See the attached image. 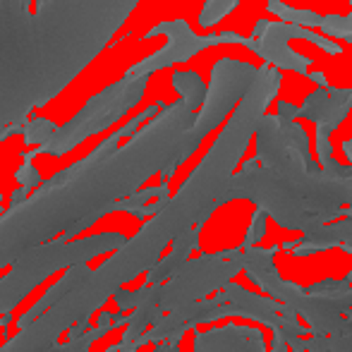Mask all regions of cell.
<instances>
[{
	"instance_id": "1",
	"label": "cell",
	"mask_w": 352,
	"mask_h": 352,
	"mask_svg": "<svg viewBox=\"0 0 352 352\" xmlns=\"http://www.w3.org/2000/svg\"><path fill=\"white\" fill-rule=\"evenodd\" d=\"M195 122L197 111L185 98L163 108L148 106L87 158L12 204L0 216V269L51 242L58 232L70 240L101 216L118 211L120 201L140 192L156 173L163 182L170 180L204 142Z\"/></svg>"
},
{
	"instance_id": "2",
	"label": "cell",
	"mask_w": 352,
	"mask_h": 352,
	"mask_svg": "<svg viewBox=\"0 0 352 352\" xmlns=\"http://www.w3.org/2000/svg\"><path fill=\"white\" fill-rule=\"evenodd\" d=\"M140 0H0V142L101 56Z\"/></svg>"
},
{
	"instance_id": "3",
	"label": "cell",
	"mask_w": 352,
	"mask_h": 352,
	"mask_svg": "<svg viewBox=\"0 0 352 352\" xmlns=\"http://www.w3.org/2000/svg\"><path fill=\"white\" fill-rule=\"evenodd\" d=\"M278 89L280 72L274 67H261L256 84L235 108L204 161L192 170L177 195L170 197V201L163 206V211H158L101 269L89 271L87 264L72 266L65 292L53 305V316L60 324L70 326L84 319L106 297L116 295L122 283L137 278L142 271H151L168 242L190 228H204L211 213L218 209V197L230 185L235 163L256 135L259 120L266 116V108L276 98Z\"/></svg>"
},
{
	"instance_id": "4",
	"label": "cell",
	"mask_w": 352,
	"mask_h": 352,
	"mask_svg": "<svg viewBox=\"0 0 352 352\" xmlns=\"http://www.w3.org/2000/svg\"><path fill=\"white\" fill-rule=\"evenodd\" d=\"M300 108L280 101L276 116L256 127V156L232 175L216 204L250 199L287 230H311L352 209V175L321 168L309 153V135L295 122Z\"/></svg>"
},
{
	"instance_id": "5",
	"label": "cell",
	"mask_w": 352,
	"mask_h": 352,
	"mask_svg": "<svg viewBox=\"0 0 352 352\" xmlns=\"http://www.w3.org/2000/svg\"><path fill=\"white\" fill-rule=\"evenodd\" d=\"M125 242H127L125 237L118 235V232H103V235L84 237V240L77 242L70 240L46 242V245L32 250L0 280V314L12 309L46 276L56 274V271L65 269V266L72 269V266L87 264L89 259L103 254V252L120 250Z\"/></svg>"
},
{
	"instance_id": "6",
	"label": "cell",
	"mask_w": 352,
	"mask_h": 352,
	"mask_svg": "<svg viewBox=\"0 0 352 352\" xmlns=\"http://www.w3.org/2000/svg\"><path fill=\"white\" fill-rule=\"evenodd\" d=\"M240 271H245L242 247L190 259L170 280L158 283V307L166 314L197 300H206L211 292L223 290Z\"/></svg>"
},
{
	"instance_id": "7",
	"label": "cell",
	"mask_w": 352,
	"mask_h": 352,
	"mask_svg": "<svg viewBox=\"0 0 352 352\" xmlns=\"http://www.w3.org/2000/svg\"><path fill=\"white\" fill-rule=\"evenodd\" d=\"M146 82H148V74L127 72L118 84H113L106 91L98 94L96 98H91L74 120H70L60 130H56V135L43 144L41 151L63 156V153L70 151L72 146H77L82 140H87L89 135H96L98 130L116 122L122 113L130 111L140 101Z\"/></svg>"
},
{
	"instance_id": "8",
	"label": "cell",
	"mask_w": 352,
	"mask_h": 352,
	"mask_svg": "<svg viewBox=\"0 0 352 352\" xmlns=\"http://www.w3.org/2000/svg\"><path fill=\"white\" fill-rule=\"evenodd\" d=\"M259 74L261 67L247 65V63L240 60H230V58H223V60H218L213 65L206 101L199 108V113H197L195 122V132L201 140L226 120V116L235 108L237 101H242L250 94V89L256 84Z\"/></svg>"
},
{
	"instance_id": "9",
	"label": "cell",
	"mask_w": 352,
	"mask_h": 352,
	"mask_svg": "<svg viewBox=\"0 0 352 352\" xmlns=\"http://www.w3.org/2000/svg\"><path fill=\"white\" fill-rule=\"evenodd\" d=\"M292 36L307 38V41L316 43L321 51L333 53V56H340V53H343V48H340L338 43H333L331 38L319 36V34H314L311 29L297 27V24H287V22H266V19H261V22L254 27V32H252V38L256 41L254 53L259 58H264L269 65L300 72V74H309L311 58L300 56V53H295L290 46H287V41H290Z\"/></svg>"
},
{
	"instance_id": "10",
	"label": "cell",
	"mask_w": 352,
	"mask_h": 352,
	"mask_svg": "<svg viewBox=\"0 0 352 352\" xmlns=\"http://www.w3.org/2000/svg\"><path fill=\"white\" fill-rule=\"evenodd\" d=\"M156 34H168V46L161 48L158 53H153L151 58H146L140 65L132 67V74H151L156 70H163V67H170L173 63H182L190 60L195 53L204 51V48L218 46V43H240V46L254 51L256 41L254 38H245L235 32H221V34H209V36H197L192 34V29L187 27L182 19H175V22H163L158 27H153L148 32V36H156Z\"/></svg>"
},
{
	"instance_id": "11",
	"label": "cell",
	"mask_w": 352,
	"mask_h": 352,
	"mask_svg": "<svg viewBox=\"0 0 352 352\" xmlns=\"http://www.w3.org/2000/svg\"><path fill=\"white\" fill-rule=\"evenodd\" d=\"M352 108V87H321L311 91L300 106V118H307L316 125V161L321 168L329 170L333 163V146H331V132L345 120Z\"/></svg>"
},
{
	"instance_id": "12",
	"label": "cell",
	"mask_w": 352,
	"mask_h": 352,
	"mask_svg": "<svg viewBox=\"0 0 352 352\" xmlns=\"http://www.w3.org/2000/svg\"><path fill=\"white\" fill-rule=\"evenodd\" d=\"M195 352H266V338L259 329L228 324L197 333Z\"/></svg>"
},
{
	"instance_id": "13",
	"label": "cell",
	"mask_w": 352,
	"mask_h": 352,
	"mask_svg": "<svg viewBox=\"0 0 352 352\" xmlns=\"http://www.w3.org/2000/svg\"><path fill=\"white\" fill-rule=\"evenodd\" d=\"M223 292H226V297L232 302V307H235V316H242V319H254V321H259V324L269 326V329H274V331H280L283 326L290 321L280 314L283 302L274 300V297L252 292V290H247V287L237 285V283H232V280L223 287Z\"/></svg>"
},
{
	"instance_id": "14",
	"label": "cell",
	"mask_w": 352,
	"mask_h": 352,
	"mask_svg": "<svg viewBox=\"0 0 352 352\" xmlns=\"http://www.w3.org/2000/svg\"><path fill=\"white\" fill-rule=\"evenodd\" d=\"M340 247L343 252H348L352 256V218L343 216V221L324 223V226H316L311 230L302 232L300 240H295L290 254L292 256H309L316 252H326Z\"/></svg>"
},
{
	"instance_id": "15",
	"label": "cell",
	"mask_w": 352,
	"mask_h": 352,
	"mask_svg": "<svg viewBox=\"0 0 352 352\" xmlns=\"http://www.w3.org/2000/svg\"><path fill=\"white\" fill-rule=\"evenodd\" d=\"M199 230L201 228H190V230H185L182 235H177L175 240H173L170 254L158 259V264L148 271V278H146L148 285H158V283L170 280L173 276L190 261L192 250H197V245H199Z\"/></svg>"
},
{
	"instance_id": "16",
	"label": "cell",
	"mask_w": 352,
	"mask_h": 352,
	"mask_svg": "<svg viewBox=\"0 0 352 352\" xmlns=\"http://www.w3.org/2000/svg\"><path fill=\"white\" fill-rule=\"evenodd\" d=\"M173 87L177 89V94H180L195 111L204 106L206 91H209V89L204 87V82H201L197 72H175L173 74Z\"/></svg>"
},
{
	"instance_id": "17",
	"label": "cell",
	"mask_w": 352,
	"mask_h": 352,
	"mask_svg": "<svg viewBox=\"0 0 352 352\" xmlns=\"http://www.w3.org/2000/svg\"><path fill=\"white\" fill-rule=\"evenodd\" d=\"M266 10L274 12L276 17L283 19V22L297 24V27H307V29L321 27V19H324L321 14L311 12V10H295V8H290V5L280 3V0H271V3L266 5Z\"/></svg>"
},
{
	"instance_id": "18",
	"label": "cell",
	"mask_w": 352,
	"mask_h": 352,
	"mask_svg": "<svg viewBox=\"0 0 352 352\" xmlns=\"http://www.w3.org/2000/svg\"><path fill=\"white\" fill-rule=\"evenodd\" d=\"M237 5H240V0H206L204 10H201V14H199V24L201 27H213V24L221 22L226 14H230Z\"/></svg>"
},
{
	"instance_id": "19",
	"label": "cell",
	"mask_w": 352,
	"mask_h": 352,
	"mask_svg": "<svg viewBox=\"0 0 352 352\" xmlns=\"http://www.w3.org/2000/svg\"><path fill=\"white\" fill-rule=\"evenodd\" d=\"M329 36H338L352 43V12L348 17H338V14H329V17L321 19V27Z\"/></svg>"
},
{
	"instance_id": "20",
	"label": "cell",
	"mask_w": 352,
	"mask_h": 352,
	"mask_svg": "<svg viewBox=\"0 0 352 352\" xmlns=\"http://www.w3.org/2000/svg\"><path fill=\"white\" fill-rule=\"evenodd\" d=\"M266 218H269V213H266L264 209H256V211H254L250 228H247L245 242H242V250H250V247H256V245H259L261 237L266 235Z\"/></svg>"
},
{
	"instance_id": "21",
	"label": "cell",
	"mask_w": 352,
	"mask_h": 352,
	"mask_svg": "<svg viewBox=\"0 0 352 352\" xmlns=\"http://www.w3.org/2000/svg\"><path fill=\"white\" fill-rule=\"evenodd\" d=\"M53 135H56V127L48 120H34L27 122V127H24V140H27V144H46Z\"/></svg>"
},
{
	"instance_id": "22",
	"label": "cell",
	"mask_w": 352,
	"mask_h": 352,
	"mask_svg": "<svg viewBox=\"0 0 352 352\" xmlns=\"http://www.w3.org/2000/svg\"><path fill=\"white\" fill-rule=\"evenodd\" d=\"M17 177H19V182H22V187H24V190H29V187H34V185H36V180H38L36 170H34V168L29 166V163L22 168V170L17 173Z\"/></svg>"
},
{
	"instance_id": "23",
	"label": "cell",
	"mask_w": 352,
	"mask_h": 352,
	"mask_svg": "<svg viewBox=\"0 0 352 352\" xmlns=\"http://www.w3.org/2000/svg\"><path fill=\"white\" fill-rule=\"evenodd\" d=\"M269 352H290V345H287V340L283 338L278 331H274V343H271Z\"/></svg>"
},
{
	"instance_id": "24",
	"label": "cell",
	"mask_w": 352,
	"mask_h": 352,
	"mask_svg": "<svg viewBox=\"0 0 352 352\" xmlns=\"http://www.w3.org/2000/svg\"><path fill=\"white\" fill-rule=\"evenodd\" d=\"M151 352H180V348H177V343H173V340H163V343H158V348Z\"/></svg>"
},
{
	"instance_id": "25",
	"label": "cell",
	"mask_w": 352,
	"mask_h": 352,
	"mask_svg": "<svg viewBox=\"0 0 352 352\" xmlns=\"http://www.w3.org/2000/svg\"><path fill=\"white\" fill-rule=\"evenodd\" d=\"M343 151H345V156H352V142L343 144Z\"/></svg>"
},
{
	"instance_id": "26",
	"label": "cell",
	"mask_w": 352,
	"mask_h": 352,
	"mask_svg": "<svg viewBox=\"0 0 352 352\" xmlns=\"http://www.w3.org/2000/svg\"><path fill=\"white\" fill-rule=\"evenodd\" d=\"M348 158H350V166H352V156H348Z\"/></svg>"
},
{
	"instance_id": "27",
	"label": "cell",
	"mask_w": 352,
	"mask_h": 352,
	"mask_svg": "<svg viewBox=\"0 0 352 352\" xmlns=\"http://www.w3.org/2000/svg\"><path fill=\"white\" fill-rule=\"evenodd\" d=\"M350 5H352V0H350Z\"/></svg>"
}]
</instances>
